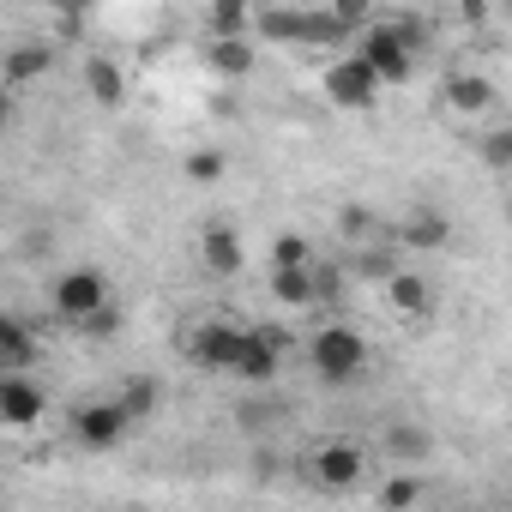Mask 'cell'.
<instances>
[{
	"instance_id": "obj_11",
	"label": "cell",
	"mask_w": 512,
	"mask_h": 512,
	"mask_svg": "<svg viewBox=\"0 0 512 512\" xmlns=\"http://www.w3.org/2000/svg\"><path fill=\"white\" fill-rule=\"evenodd\" d=\"M278 368H284V350H278V344H266L260 332L247 326V350H241L235 380H247V386H272V380H278Z\"/></svg>"
},
{
	"instance_id": "obj_30",
	"label": "cell",
	"mask_w": 512,
	"mask_h": 512,
	"mask_svg": "<svg viewBox=\"0 0 512 512\" xmlns=\"http://www.w3.org/2000/svg\"><path fill=\"white\" fill-rule=\"evenodd\" d=\"M392 434H398V440H392L398 452H422V434H416V428H392Z\"/></svg>"
},
{
	"instance_id": "obj_8",
	"label": "cell",
	"mask_w": 512,
	"mask_h": 512,
	"mask_svg": "<svg viewBox=\"0 0 512 512\" xmlns=\"http://www.w3.org/2000/svg\"><path fill=\"white\" fill-rule=\"evenodd\" d=\"M43 410H49V392L31 374H0V422L7 428H31L43 422Z\"/></svg>"
},
{
	"instance_id": "obj_22",
	"label": "cell",
	"mask_w": 512,
	"mask_h": 512,
	"mask_svg": "<svg viewBox=\"0 0 512 512\" xmlns=\"http://www.w3.org/2000/svg\"><path fill=\"white\" fill-rule=\"evenodd\" d=\"M121 410H127L133 422H145V416L157 410V380H151V374H133V380H121Z\"/></svg>"
},
{
	"instance_id": "obj_27",
	"label": "cell",
	"mask_w": 512,
	"mask_h": 512,
	"mask_svg": "<svg viewBox=\"0 0 512 512\" xmlns=\"http://www.w3.org/2000/svg\"><path fill=\"white\" fill-rule=\"evenodd\" d=\"M79 332H85V338H115V332H121V314H115V308H103V314H97V320H85Z\"/></svg>"
},
{
	"instance_id": "obj_2",
	"label": "cell",
	"mask_w": 512,
	"mask_h": 512,
	"mask_svg": "<svg viewBox=\"0 0 512 512\" xmlns=\"http://www.w3.org/2000/svg\"><path fill=\"white\" fill-rule=\"evenodd\" d=\"M49 302H55V314L73 320V326H85V320H97L103 308H115V302H109V278H103L97 266H73V272H61L55 290H49Z\"/></svg>"
},
{
	"instance_id": "obj_4",
	"label": "cell",
	"mask_w": 512,
	"mask_h": 512,
	"mask_svg": "<svg viewBox=\"0 0 512 512\" xmlns=\"http://www.w3.org/2000/svg\"><path fill=\"white\" fill-rule=\"evenodd\" d=\"M181 350L199 362V368H217V374H235L241 368V350H247V326H229V320H205L181 338Z\"/></svg>"
},
{
	"instance_id": "obj_3",
	"label": "cell",
	"mask_w": 512,
	"mask_h": 512,
	"mask_svg": "<svg viewBox=\"0 0 512 512\" xmlns=\"http://www.w3.org/2000/svg\"><path fill=\"white\" fill-rule=\"evenodd\" d=\"M356 55L380 73V85H404V79L416 73V49L398 37V25H392V19L368 25V31H362V43H356Z\"/></svg>"
},
{
	"instance_id": "obj_12",
	"label": "cell",
	"mask_w": 512,
	"mask_h": 512,
	"mask_svg": "<svg viewBox=\"0 0 512 512\" xmlns=\"http://www.w3.org/2000/svg\"><path fill=\"white\" fill-rule=\"evenodd\" d=\"M49 67H55V49L49 43H19V49H7V61H0V79H7V91H19V85L43 79Z\"/></svg>"
},
{
	"instance_id": "obj_31",
	"label": "cell",
	"mask_w": 512,
	"mask_h": 512,
	"mask_svg": "<svg viewBox=\"0 0 512 512\" xmlns=\"http://www.w3.org/2000/svg\"><path fill=\"white\" fill-rule=\"evenodd\" d=\"M506 223H512V199H506Z\"/></svg>"
},
{
	"instance_id": "obj_17",
	"label": "cell",
	"mask_w": 512,
	"mask_h": 512,
	"mask_svg": "<svg viewBox=\"0 0 512 512\" xmlns=\"http://www.w3.org/2000/svg\"><path fill=\"white\" fill-rule=\"evenodd\" d=\"M356 19H362L356 7H314V19H308V49H332V43H344Z\"/></svg>"
},
{
	"instance_id": "obj_1",
	"label": "cell",
	"mask_w": 512,
	"mask_h": 512,
	"mask_svg": "<svg viewBox=\"0 0 512 512\" xmlns=\"http://www.w3.org/2000/svg\"><path fill=\"white\" fill-rule=\"evenodd\" d=\"M308 356H314V374H320L326 386H350V380L368 368V338L338 320V326H320V332L308 338Z\"/></svg>"
},
{
	"instance_id": "obj_26",
	"label": "cell",
	"mask_w": 512,
	"mask_h": 512,
	"mask_svg": "<svg viewBox=\"0 0 512 512\" xmlns=\"http://www.w3.org/2000/svg\"><path fill=\"white\" fill-rule=\"evenodd\" d=\"M223 175V151H193L187 157V181H217Z\"/></svg>"
},
{
	"instance_id": "obj_14",
	"label": "cell",
	"mask_w": 512,
	"mask_h": 512,
	"mask_svg": "<svg viewBox=\"0 0 512 512\" xmlns=\"http://www.w3.org/2000/svg\"><path fill=\"white\" fill-rule=\"evenodd\" d=\"M386 302H392L398 314L422 320V314H434V284L416 278V272H392V278H386Z\"/></svg>"
},
{
	"instance_id": "obj_16",
	"label": "cell",
	"mask_w": 512,
	"mask_h": 512,
	"mask_svg": "<svg viewBox=\"0 0 512 512\" xmlns=\"http://www.w3.org/2000/svg\"><path fill=\"white\" fill-rule=\"evenodd\" d=\"M205 25H211V43H253V7H241V0L211 7Z\"/></svg>"
},
{
	"instance_id": "obj_25",
	"label": "cell",
	"mask_w": 512,
	"mask_h": 512,
	"mask_svg": "<svg viewBox=\"0 0 512 512\" xmlns=\"http://www.w3.org/2000/svg\"><path fill=\"white\" fill-rule=\"evenodd\" d=\"M416 500H422V482H416V476H392V482L380 488V506H386V512H410Z\"/></svg>"
},
{
	"instance_id": "obj_13",
	"label": "cell",
	"mask_w": 512,
	"mask_h": 512,
	"mask_svg": "<svg viewBox=\"0 0 512 512\" xmlns=\"http://www.w3.org/2000/svg\"><path fill=\"white\" fill-rule=\"evenodd\" d=\"M398 241H404V247H422V253H428V247H446V241H452V217L434 211V205H416V211L404 217Z\"/></svg>"
},
{
	"instance_id": "obj_15",
	"label": "cell",
	"mask_w": 512,
	"mask_h": 512,
	"mask_svg": "<svg viewBox=\"0 0 512 512\" xmlns=\"http://www.w3.org/2000/svg\"><path fill=\"white\" fill-rule=\"evenodd\" d=\"M446 103H452L458 115H488V109H494V85H488L482 73H452V79H446Z\"/></svg>"
},
{
	"instance_id": "obj_23",
	"label": "cell",
	"mask_w": 512,
	"mask_h": 512,
	"mask_svg": "<svg viewBox=\"0 0 512 512\" xmlns=\"http://www.w3.org/2000/svg\"><path fill=\"white\" fill-rule=\"evenodd\" d=\"M302 266H308V235L284 229V235L272 241V272H302Z\"/></svg>"
},
{
	"instance_id": "obj_6",
	"label": "cell",
	"mask_w": 512,
	"mask_h": 512,
	"mask_svg": "<svg viewBox=\"0 0 512 512\" xmlns=\"http://www.w3.org/2000/svg\"><path fill=\"white\" fill-rule=\"evenodd\" d=\"M326 97H332L338 109H374V97H380V73H374L362 55H338V61L326 67Z\"/></svg>"
},
{
	"instance_id": "obj_28",
	"label": "cell",
	"mask_w": 512,
	"mask_h": 512,
	"mask_svg": "<svg viewBox=\"0 0 512 512\" xmlns=\"http://www.w3.org/2000/svg\"><path fill=\"white\" fill-rule=\"evenodd\" d=\"M314 290L320 302H344V272H314Z\"/></svg>"
},
{
	"instance_id": "obj_5",
	"label": "cell",
	"mask_w": 512,
	"mask_h": 512,
	"mask_svg": "<svg viewBox=\"0 0 512 512\" xmlns=\"http://www.w3.org/2000/svg\"><path fill=\"white\" fill-rule=\"evenodd\" d=\"M127 428H133V416L121 410V398H103V404H79L73 410V440L85 452H115L127 440Z\"/></svg>"
},
{
	"instance_id": "obj_19",
	"label": "cell",
	"mask_w": 512,
	"mask_h": 512,
	"mask_svg": "<svg viewBox=\"0 0 512 512\" xmlns=\"http://www.w3.org/2000/svg\"><path fill=\"white\" fill-rule=\"evenodd\" d=\"M85 91H91L103 109H115V103L127 97V79H121V67H115L109 55H91V61H85Z\"/></svg>"
},
{
	"instance_id": "obj_21",
	"label": "cell",
	"mask_w": 512,
	"mask_h": 512,
	"mask_svg": "<svg viewBox=\"0 0 512 512\" xmlns=\"http://www.w3.org/2000/svg\"><path fill=\"white\" fill-rule=\"evenodd\" d=\"M272 296H278L284 308H308V302H320V290H314V266H302V272H272Z\"/></svg>"
},
{
	"instance_id": "obj_18",
	"label": "cell",
	"mask_w": 512,
	"mask_h": 512,
	"mask_svg": "<svg viewBox=\"0 0 512 512\" xmlns=\"http://www.w3.org/2000/svg\"><path fill=\"white\" fill-rule=\"evenodd\" d=\"M31 356H37L31 326H25V320H0V374H25Z\"/></svg>"
},
{
	"instance_id": "obj_10",
	"label": "cell",
	"mask_w": 512,
	"mask_h": 512,
	"mask_svg": "<svg viewBox=\"0 0 512 512\" xmlns=\"http://www.w3.org/2000/svg\"><path fill=\"white\" fill-rule=\"evenodd\" d=\"M308 19H314V7H260L253 13V31L272 37V43H302L308 49Z\"/></svg>"
},
{
	"instance_id": "obj_9",
	"label": "cell",
	"mask_w": 512,
	"mask_h": 512,
	"mask_svg": "<svg viewBox=\"0 0 512 512\" xmlns=\"http://www.w3.org/2000/svg\"><path fill=\"white\" fill-rule=\"evenodd\" d=\"M199 266L211 278H235L247 266V253H241V229L235 223H205L199 229Z\"/></svg>"
},
{
	"instance_id": "obj_7",
	"label": "cell",
	"mask_w": 512,
	"mask_h": 512,
	"mask_svg": "<svg viewBox=\"0 0 512 512\" xmlns=\"http://www.w3.org/2000/svg\"><path fill=\"white\" fill-rule=\"evenodd\" d=\"M362 446H350V440H326L320 452H314V488H326V494H350L356 482H362Z\"/></svg>"
},
{
	"instance_id": "obj_20",
	"label": "cell",
	"mask_w": 512,
	"mask_h": 512,
	"mask_svg": "<svg viewBox=\"0 0 512 512\" xmlns=\"http://www.w3.org/2000/svg\"><path fill=\"white\" fill-rule=\"evenodd\" d=\"M205 61L223 73V79H247L253 67H260V55H253V43H211Z\"/></svg>"
},
{
	"instance_id": "obj_24",
	"label": "cell",
	"mask_w": 512,
	"mask_h": 512,
	"mask_svg": "<svg viewBox=\"0 0 512 512\" xmlns=\"http://www.w3.org/2000/svg\"><path fill=\"white\" fill-rule=\"evenodd\" d=\"M476 157H482V169H512V127H488L476 139Z\"/></svg>"
},
{
	"instance_id": "obj_29",
	"label": "cell",
	"mask_w": 512,
	"mask_h": 512,
	"mask_svg": "<svg viewBox=\"0 0 512 512\" xmlns=\"http://www.w3.org/2000/svg\"><path fill=\"white\" fill-rule=\"evenodd\" d=\"M253 332H260V338H266V344H278V350H284V356H290V332H284V326H272V320H266V326H253Z\"/></svg>"
}]
</instances>
